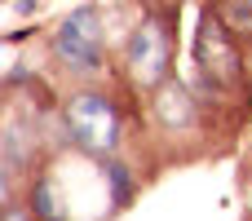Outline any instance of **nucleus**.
<instances>
[{"mask_svg":"<svg viewBox=\"0 0 252 221\" xmlns=\"http://www.w3.org/2000/svg\"><path fill=\"white\" fill-rule=\"evenodd\" d=\"M49 62L53 71H62L71 84H97L111 71L106 58V18L97 0L75 4L66 18H58V27L49 31Z\"/></svg>","mask_w":252,"mask_h":221,"instance_id":"3","label":"nucleus"},{"mask_svg":"<svg viewBox=\"0 0 252 221\" xmlns=\"http://www.w3.org/2000/svg\"><path fill=\"white\" fill-rule=\"evenodd\" d=\"M173 62H177V13L159 4H142V18L133 22L120 49V62H115L124 89L137 97L155 93L168 75H177Z\"/></svg>","mask_w":252,"mask_h":221,"instance_id":"2","label":"nucleus"},{"mask_svg":"<svg viewBox=\"0 0 252 221\" xmlns=\"http://www.w3.org/2000/svg\"><path fill=\"white\" fill-rule=\"evenodd\" d=\"M146 115H151L155 137L168 142L173 155H190L186 142H199L208 128V106L182 75H168L155 93H146Z\"/></svg>","mask_w":252,"mask_h":221,"instance_id":"5","label":"nucleus"},{"mask_svg":"<svg viewBox=\"0 0 252 221\" xmlns=\"http://www.w3.org/2000/svg\"><path fill=\"white\" fill-rule=\"evenodd\" d=\"M213 9H217V18L230 27V35L244 44V49H252V4L248 0H208Z\"/></svg>","mask_w":252,"mask_h":221,"instance_id":"8","label":"nucleus"},{"mask_svg":"<svg viewBox=\"0 0 252 221\" xmlns=\"http://www.w3.org/2000/svg\"><path fill=\"white\" fill-rule=\"evenodd\" d=\"M58 133L62 146H71L84 159H106L120 155L128 142V120L120 97L97 80V84H75L58 102Z\"/></svg>","mask_w":252,"mask_h":221,"instance_id":"1","label":"nucleus"},{"mask_svg":"<svg viewBox=\"0 0 252 221\" xmlns=\"http://www.w3.org/2000/svg\"><path fill=\"white\" fill-rule=\"evenodd\" d=\"M248 58H252V49H248ZM248 75H252V62H248Z\"/></svg>","mask_w":252,"mask_h":221,"instance_id":"10","label":"nucleus"},{"mask_svg":"<svg viewBox=\"0 0 252 221\" xmlns=\"http://www.w3.org/2000/svg\"><path fill=\"white\" fill-rule=\"evenodd\" d=\"M0 221H40V217L31 213V204H27L22 195H9V199H4V217H0Z\"/></svg>","mask_w":252,"mask_h":221,"instance_id":"9","label":"nucleus"},{"mask_svg":"<svg viewBox=\"0 0 252 221\" xmlns=\"http://www.w3.org/2000/svg\"><path fill=\"white\" fill-rule=\"evenodd\" d=\"M195 71H199L208 84H217L226 97L252 89L248 53H244V44L230 35V27L217 18V9H213L208 0H204V9H199V27H195Z\"/></svg>","mask_w":252,"mask_h":221,"instance_id":"4","label":"nucleus"},{"mask_svg":"<svg viewBox=\"0 0 252 221\" xmlns=\"http://www.w3.org/2000/svg\"><path fill=\"white\" fill-rule=\"evenodd\" d=\"M22 199L31 204V213H35L40 221H75V217H71L66 195H62V182H58V173H53L49 164H40V168L27 177Z\"/></svg>","mask_w":252,"mask_h":221,"instance_id":"6","label":"nucleus"},{"mask_svg":"<svg viewBox=\"0 0 252 221\" xmlns=\"http://www.w3.org/2000/svg\"><path fill=\"white\" fill-rule=\"evenodd\" d=\"M248 4H252V0H248Z\"/></svg>","mask_w":252,"mask_h":221,"instance_id":"11","label":"nucleus"},{"mask_svg":"<svg viewBox=\"0 0 252 221\" xmlns=\"http://www.w3.org/2000/svg\"><path fill=\"white\" fill-rule=\"evenodd\" d=\"M97 168H102V182H106V204H111V217L128 213V208H133V199H137V190H142L137 168H133L124 155H106V159H97Z\"/></svg>","mask_w":252,"mask_h":221,"instance_id":"7","label":"nucleus"}]
</instances>
